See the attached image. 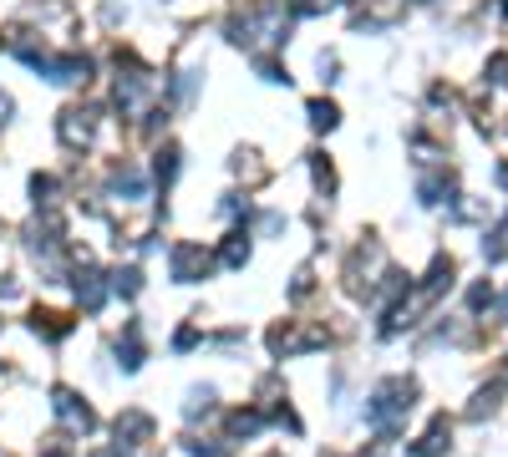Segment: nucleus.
Segmentation results:
<instances>
[{
    "instance_id": "nucleus-21",
    "label": "nucleus",
    "mask_w": 508,
    "mask_h": 457,
    "mask_svg": "<svg viewBox=\"0 0 508 457\" xmlns=\"http://www.w3.org/2000/svg\"><path fill=\"white\" fill-rule=\"evenodd\" d=\"M290 5V16H320L326 11V0H285Z\"/></svg>"
},
{
    "instance_id": "nucleus-15",
    "label": "nucleus",
    "mask_w": 508,
    "mask_h": 457,
    "mask_svg": "<svg viewBox=\"0 0 508 457\" xmlns=\"http://www.w3.org/2000/svg\"><path fill=\"white\" fill-rule=\"evenodd\" d=\"M112 290L132 300L138 290H143V269H132V265H127V269H117V275H112Z\"/></svg>"
},
{
    "instance_id": "nucleus-7",
    "label": "nucleus",
    "mask_w": 508,
    "mask_h": 457,
    "mask_svg": "<svg viewBox=\"0 0 508 457\" xmlns=\"http://www.w3.org/2000/svg\"><path fill=\"white\" fill-rule=\"evenodd\" d=\"M77 300H81V310H102V300H107V284H102V275L92 265L77 269Z\"/></svg>"
},
{
    "instance_id": "nucleus-27",
    "label": "nucleus",
    "mask_w": 508,
    "mask_h": 457,
    "mask_svg": "<svg viewBox=\"0 0 508 457\" xmlns=\"http://www.w3.org/2000/svg\"><path fill=\"white\" fill-rule=\"evenodd\" d=\"M270 457H280V453H270Z\"/></svg>"
},
{
    "instance_id": "nucleus-24",
    "label": "nucleus",
    "mask_w": 508,
    "mask_h": 457,
    "mask_svg": "<svg viewBox=\"0 0 508 457\" xmlns=\"http://www.w3.org/2000/svg\"><path fill=\"white\" fill-rule=\"evenodd\" d=\"M193 457H229V453H224V447H214V442H208V447H204V442H193Z\"/></svg>"
},
{
    "instance_id": "nucleus-8",
    "label": "nucleus",
    "mask_w": 508,
    "mask_h": 457,
    "mask_svg": "<svg viewBox=\"0 0 508 457\" xmlns=\"http://www.w3.org/2000/svg\"><path fill=\"white\" fill-rule=\"evenodd\" d=\"M453 284V259H432V269H428V280H422V290H417V300L428 305V300H437Z\"/></svg>"
},
{
    "instance_id": "nucleus-28",
    "label": "nucleus",
    "mask_w": 508,
    "mask_h": 457,
    "mask_svg": "<svg viewBox=\"0 0 508 457\" xmlns=\"http://www.w3.org/2000/svg\"><path fill=\"white\" fill-rule=\"evenodd\" d=\"M504 381H508V371H504Z\"/></svg>"
},
{
    "instance_id": "nucleus-23",
    "label": "nucleus",
    "mask_w": 508,
    "mask_h": 457,
    "mask_svg": "<svg viewBox=\"0 0 508 457\" xmlns=\"http://www.w3.org/2000/svg\"><path fill=\"white\" fill-rule=\"evenodd\" d=\"M488 81H498V87L508 81V56H493L488 62Z\"/></svg>"
},
{
    "instance_id": "nucleus-25",
    "label": "nucleus",
    "mask_w": 508,
    "mask_h": 457,
    "mask_svg": "<svg viewBox=\"0 0 508 457\" xmlns=\"http://www.w3.org/2000/svg\"><path fill=\"white\" fill-rule=\"evenodd\" d=\"M11 107H16V102H11V97H0V123H11Z\"/></svg>"
},
{
    "instance_id": "nucleus-12",
    "label": "nucleus",
    "mask_w": 508,
    "mask_h": 457,
    "mask_svg": "<svg viewBox=\"0 0 508 457\" xmlns=\"http://www.w3.org/2000/svg\"><path fill=\"white\" fill-rule=\"evenodd\" d=\"M244 259H250V234H244V229H234V234L224 239V265L239 269Z\"/></svg>"
},
{
    "instance_id": "nucleus-17",
    "label": "nucleus",
    "mask_w": 508,
    "mask_h": 457,
    "mask_svg": "<svg viewBox=\"0 0 508 457\" xmlns=\"http://www.w3.org/2000/svg\"><path fill=\"white\" fill-rule=\"evenodd\" d=\"M31 193H36V204H41V208H51V204H56V178H51V173H36L31 178Z\"/></svg>"
},
{
    "instance_id": "nucleus-26",
    "label": "nucleus",
    "mask_w": 508,
    "mask_h": 457,
    "mask_svg": "<svg viewBox=\"0 0 508 457\" xmlns=\"http://www.w3.org/2000/svg\"><path fill=\"white\" fill-rule=\"evenodd\" d=\"M498 320H508V295H504V300H498Z\"/></svg>"
},
{
    "instance_id": "nucleus-6",
    "label": "nucleus",
    "mask_w": 508,
    "mask_h": 457,
    "mask_svg": "<svg viewBox=\"0 0 508 457\" xmlns=\"http://www.w3.org/2000/svg\"><path fill=\"white\" fill-rule=\"evenodd\" d=\"M153 437V417H148V411H123V417H117V442H123V447H138V442H148Z\"/></svg>"
},
{
    "instance_id": "nucleus-3",
    "label": "nucleus",
    "mask_w": 508,
    "mask_h": 457,
    "mask_svg": "<svg viewBox=\"0 0 508 457\" xmlns=\"http://www.w3.org/2000/svg\"><path fill=\"white\" fill-rule=\"evenodd\" d=\"M51 407H56V417H62L72 432H92V427H97L92 407H87L77 392H66V386H56V392H51Z\"/></svg>"
},
{
    "instance_id": "nucleus-16",
    "label": "nucleus",
    "mask_w": 508,
    "mask_h": 457,
    "mask_svg": "<svg viewBox=\"0 0 508 457\" xmlns=\"http://www.w3.org/2000/svg\"><path fill=\"white\" fill-rule=\"evenodd\" d=\"M153 173H158V183H174L178 178V148H163L158 163H153Z\"/></svg>"
},
{
    "instance_id": "nucleus-2",
    "label": "nucleus",
    "mask_w": 508,
    "mask_h": 457,
    "mask_svg": "<svg viewBox=\"0 0 508 457\" xmlns=\"http://www.w3.org/2000/svg\"><path fill=\"white\" fill-rule=\"evenodd\" d=\"M56 132H62L66 148H87V142L97 138V112L92 107H66L62 117H56Z\"/></svg>"
},
{
    "instance_id": "nucleus-13",
    "label": "nucleus",
    "mask_w": 508,
    "mask_h": 457,
    "mask_svg": "<svg viewBox=\"0 0 508 457\" xmlns=\"http://www.w3.org/2000/svg\"><path fill=\"white\" fill-rule=\"evenodd\" d=\"M341 123V112H335V102H310V127H316V132H331V127Z\"/></svg>"
},
{
    "instance_id": "nucleus-1",
    "label": "nucleus",
    "mask_w": 508,
    "mask_h": 457,
    "mask_svg": "<svg viewBox=\"0 0 508 457\" xmlns=\"http://www.w3.org/2000/svg\"><path fill=\"white\" fill-rule=\"evenodd\" d=\"M417 402V381L412 377H386L371 392V402H366V422L377 427L381 437H397L402 422H407V411H412Z\"/></svg>"
},
{
    "instance_id": "nucleus-9",
    "label": "nucleus",
    "mask_w": 508,
    "mask_h": 457,
    "mask_svg": "<svg viewBox=\"0 0 508 457\" xmlns=\"http://www.w3.org/2000/svg\"><path fill=\"white\" fill-rule=\"evenodd\" d=\"M117 356H123V371L143 366V335H138V326H127V335L117 341Z\"/></svg>"
},
{
    "instance_id": "nucleus-18",
    "label": "nucleus",
    "mask_w": 508,
    "mask_h": 457,
    "mask_svg": "<svg viewBox=\"0 0 508 457\" xmlns=\"http://www.w3.org/2000/svg\"><path fill=\"white\" fill-rule=\"evenodd\" d=\"M208 407H214V392H208V386H193V392H189V407H183V411H189V417H199V411H208Z\"/></svg>"
},
{
    "instance_id": "nucleus-19",
    "label": "nucleus",
    "mask_w": 508,
    "mask_h": 457,
    "mask_svg": "<svg viewBox=\"0 0 508 457\" xmlns=\"http://www.w3.org/2000/svg\"><path fill=\"white\" fill-rule=\"evenodd\" d=\"M254 66H259V77H265V81H290V72H285L280 62H275V56H259Z\"/></svg>"
},
{
    "instance_id": "nucleus-10",
    "label": "nucleus",
    "mask_w": 508,
    "mask_h": 457,
    "mask_svg": "<svg viewBox=\"0 0 508 457\" xmlns=\"http://www.w3.org/2000/svg\"><path fill=\"white\" fill-rule=\"evenodd\" d=\"M31 326H36L41 335H47V341H62V335L72 331V320H66V316H56V310H36V316H31Z\"/></svg>"
},
{
    "instance_id": "nucleus-22",
    "label": "nucleus",
    "mask_w": 508,
    "mask_h": 457,
    "mask_svg": "<svg viewBox=\"0 0 508 457\" xmlns=\"http://www.w3.org/2000/svg\"><path fill=\"white\" fill-rule=\"evenodd\" d=\"M316 183H320L326 193L335 189V173H331V163H326V158H316Z\"/></svg>"
},
{
    "instance_id": "nucleus-11",
    "label": "nucleus",
    "mask_w": 508,
    "mask_h": 457,
    "mask_svg": "<svg viewBox=\"0 0 508 457\" xmlns=\"http://www.w3.org/2000/svg\"><path fill=\"white\" fill-rule=\"evenodd\" d=\"M112 189L127 193V199H143L148 183H143V173H138V168H117V173H112Z\"/></svg>"
},
{
    "instance_id": "nucleus-20",
    "label": "nucleus",
    "mask_w": 508,
    "mask_h": 457,
    "mask_svg": "<svg viewBox=\"0 0 508 457\" xmlns=\"http://www.w3.org/2000/svg\"><path fill=\"white\" fill-rule=\"evenodd\" d=\"M483 305H493V284H488V280L468 290V310H483Z\"/></svg>"
},
{
    "instance_id": "nucleus-5",
    "label": "nucleus",
    "mask_w": 508,
    "mask_h": 457,
    "mask_svg": "<svg viewBox=\"0 0 508 457\" xmlns=\"http://www.w3.org/2000/svg\"><path fill=\"white\" fill-rule=\"evenodd\" d=\"M447 442H453V422H447V417H432L428 437L412 442V457H443V453H447Z\"/></svg>"
},
{
    "instance_id": "nucleus-14",
    "label": "nucleus",
    "mask_w": 508,
    "mask_h": 457,
    "mask_svg": "<svg viewBox=\"0 0 508 457\" xmlns=\"http://www.w3.org/2000/svg\"><path fill=\"white\" fill-rule=\"evenodd\" d=\"M259 427H265L259 411H234V417H229V437H254Z\"/></svg>"
},
{
    "instance_id": "nucleus-4",
    "label": "nucleus",
    "mask_w": 508,
    "mask_h": 457,
    "mask_svg": "<svg viewBox=\"0 0 508 457\" xmlns=\"http://www.w3.org/2000/svg\"><path fill=\"white\" fill-rule=\"evenodd\" d=\"M174 280L178 284H193V280H204L208 275V254H204V244H174Z\"/></svg>"
}]
</instances>
